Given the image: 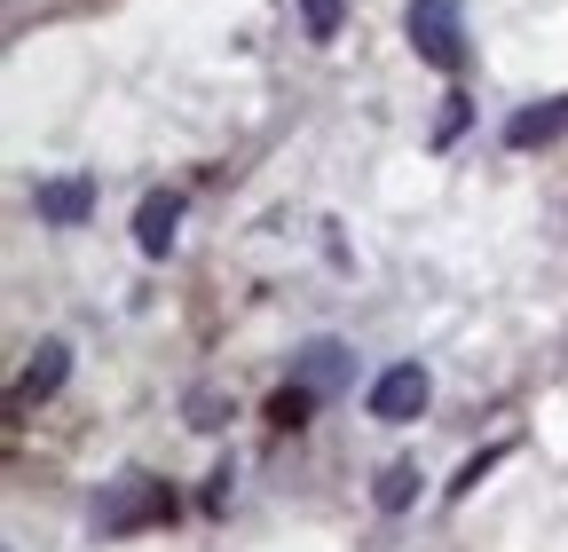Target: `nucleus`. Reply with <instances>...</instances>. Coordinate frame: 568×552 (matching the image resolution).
<instances>
[{
    "instance_id": "14",
    "label": "nucleus",
    "mask_w": 568,
    "mask_h": 552,
    "mask_svg": "<svg viewBox=\"0 0 568 552\" xmlns=\"http://www.w3.org/2000/svg\"><path fill=\"white\" fill-rule=\"evenodd\" d=\"M230 490H237V466H213V490H205V505L222 513V505H230Z\"/></svg>"
},
{
    "instance_id": "8",
    "label": "nucleus",
    "mask_w": 568,
    "mask_h": 552,
    "mask_svg": "<svg viewBox=\"0 0 568 552\" xmlns=\"http://www.w3.org/2000/svg\"><path fill=\"white\" fill-rule=\"evenodd\" d=\"M560 134H568V95H545V103H529V111H514V119H506V143H514V151L560 143Z\"/></svg>"
},
{
    "instance_id": "9",
    "label": "nucleus",
    "mask_w": 568,
    "mask_h": 552,
    "mask_svg": "<svg viewBox=\"0 0 568 552\" xmlns=\"http://www.w3.org/2000/svg\"><path fill=\"white\" fill-rule=\"evenodd\" d=\"M372 498H379V513H403V505L418 498V466H410V458L379 466V490H372Z\"/></svg>"
},
{
    "instance_id": "4",
    "label": "nucleus",
    "mask_w": 568,
    "mask_h": 552,
    "mask_svg": "<svg viewBox=\"0 0 568 552\" xmlns=\"http://www.w3.org/2000/svg\"><path fill=\"white\" fill-rule=\"evenodd\" d=\"M293 379H301L308 395H339V387L355 379V348H347V339H308V348L293 356Z\"/></svg>"
},
{
    "instance_id": "10",
    "label": "nucleus",
    "mask_w": 568,
    "mask_h": 552,
    "mask_svg": "<svg viewBox=\"0 0 568 552\" xmlns=\"http://www.w3.org/2000/svg\"><path fill=\"white\" fill-rule=\"evenodd\" d=\"M316 402H324V395H308V387L293 379V387L268 402V427H308V410H316Z\"/></svg>"
},
{
    "instance_id": "5",
    "label": "nucleus",
    "mask_w": 568,
    "mask_h": 552,
    "mask_svg": "<svg viewBox=\"0 0 568 552\" xmlns=\"http://www.w3.org/2000/svg\"><path fill=\"white\" fill-rule=\"evenodd\" d=\"M174 237H182V190H151V197L134 205V245L151 253V260H166Z\"/></svg>"
},
{
    "instance_id": "11",
    "label": "nucleus",
    "mask_w": 568,
    "mask_h": 552,
    "mask_svg": "<svg viewBox=\"0 0 568 552\" xmlns=\"http://www.w3.org/2000/svg\"><path fill=\"white\" fill-rule=\"evenodd\" d=\"M339 9H347V0H301V24H308V40H316V48H332V40H339Z\"/></svg>"
},
{
    "instance_id": "3",
    "label": "nucleus",
    "mask_w": 568,
    "mask_h": 552,
    "mask_svg": "<svg viewBox=\"0 0 568 552\" xmlns=\"http://www.w3.org/2000/svg\"><path fill=\"white\" fill-rule=\"evenodd\" d=\"M426 395H435V379H426V364H387L379 379H372V419L379 427H410L418 410H426Z\"/></svg>"
},
{
    "instance_id": "6",
    "label": "nucleus",
    "mask_w": 568,
    "mask_h": 552,
    "mask_svg": "<svg viewBox=\"0 0 568 552\" xmlns=\"http://www.w3.org/2000/svg\"><path fill=\"white\" fill-rule=\"evenodd\" d=\"M32 205H40V222H48V229H80V222L95 214V182H88V174L40 182V190H32Z\"/></svg>"
},
{
    "instance_id": "1",
    "label": "nucleus",
    "mask_w": 568,
    "mask_h": 552,
    "mask_svg": "<svg viewBox=\"0 0 568 552\" xmlns=\"http://www.w3.org/2000/svg\"><path fill=\"white\" fill-rule=\"evenodd\" d=\"M166 521H174V490L159 473H119L103 490V505H95L103 536H142V529H166Z\"/></svg>"
},
{
    "instance_id": "15",
    "label": "nucleus",
    "mask_w": 568,
    "mask_h": 552,
    "mask_svg": "<svg viewBox=\"0 0 568 552\" xmlns=\"http://www.w3.org/2000/svg\"><path fill=\"white\" fill-rule=\"evenodd\" d=\"M458 126H466V95H450V111H443V126H435V143H450Z\"/></svg>"
},
{
    "instance_id": "2",
    "label": "nucleus",
    "mask_w": 568,
    "mask_h": 552,
    "mask_svg": "<svg viewBox=\"0 0 568 552\" xmlns=\"http://www.w3.org/2000/svg\"><path fill=\"white\" fill-rule=\"evenodd\" d=\"M403 32H410V55H418V63L458 72V63H466V0H410V9H403Z\"/></svg>"
},
{
    "instance_id": "7",
    "label": "nucleus",
    "mask_w": 568,
    "mask_h": 552,
    "mask_svg": "<svg viewBox=\"0 0 568 552\" xmlns=\"http://www.w3.org/2000/svg\"><path fill=\"white\" fill-rule=\"evenodd\" d=\"M63 371H71V348H63V339H40V348H32V364L17 371V410L48 402V395L63 387Z\"/></svg>"
},
{
    "instance_id": "13",
    "label": "nucleus",
    "mask_w": 568,
    "mask_h": 552,
    "mask_svg": "<svg viewBox=\"0 0 568 552\" xmlns=\"http://www.w3.org/2000/svg\"><path fill=\"white\" fill-rule=\"evenodd\" d=\"M190 427H197V435L222 427V395H213V387H197V395H190Z\"/></svg>"
},
{
    "instance_id": "12",
    "label": "nucleus",
    "mask_w": 568,
    "mask_h": 552,
    "mask_svg": "<svg viewBox=\"0 0 568 552\" xmlns=\"http://www.w3.org/2000/svg\"><path fill=\"white\" fill-rule=\"evenodd\" d=\"M506 450H514V442H489L481 458H466V466H458V481H450V498H466V490H481V473H497V466H506Z\"/></svg>"
}]
</instances>
